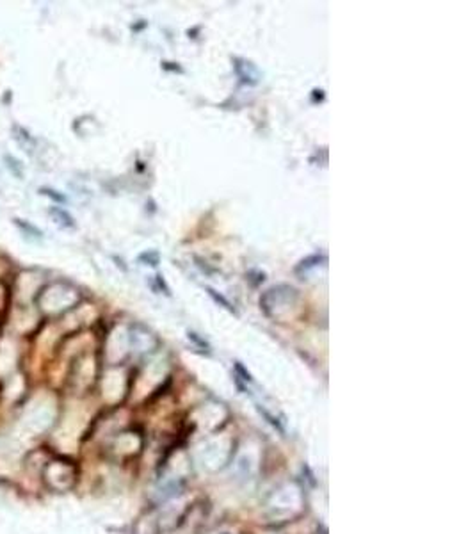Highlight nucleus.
I'll list each match as a JSON object with an SVG mask.
<instances>
[{"instance_id": "f257e3e1", "label": "nucleus", "mask_w": 475, "mask_h": 534, "mask_svg": "<svg viewBox=\"0 0 475 534\" xmlns=\"http://www.w3.org/2000/svg\"><path fill=\"white\" fill-rule=\"evenodd\" d=\"M45 481L54 490H68L75 481L73 466L68 465L66 461H50L45 466Z\"/></svg>"}, {"instance_id": "f03ea898", "label": "nucleus", "mask_w": 475, "mask_h": 534, "mask_svg": "<svg viewBox=\"0 0 475 534\" xmlns=\"http://www.w3.org/2000/svg\"><path fill=\"white\" fill-rule=\"evenodd\" d=\"M50 422H52V410L45 408L43 404L38 408H32L25 417V426L32 433L45 431L50 426Z\"/></svg>"}, {"instance_id": "7ed1b4c3", "label": "nucleus", "mask_w": 475, "mask_h": 534, "mask_svg": "<svg viewBox=\"0 0 475 534\" xmlns=\"http://www.w3.org/2000/svg\"><path fill=\"white\" fill-rule=\"evenodd\" d=\"M50 214L55 217V223H59V225L66 226V228H73V226H75L73 217L69 216L68 212H64L63 209H52Z\"/></svg>"}, {"instance_id": "20e7f679", "label": "nucleus", "mask_w": 475, "mask_h": 534, "mask_svg": "<svg viewBox=\"0 0 475 534\" xmlns=\"http://www.w3.org/2000/svg\"><path fill=\"white\" fill-rule=\"evenodd\" d=\"M318 262H328V258H326L324 255H314V256H310V258L303 260V262H301V264H299L297 267H295V273H303V271L306 273L308 269L315 267V265H317Z\"/></svg>"}, {"instance_id": "39448f33", "label": "nucleus", "mask_w": 475, "mask_h": 534, "mask_svg": "<svg viewBox=\"0 0 475 534\" xmlns=\"http://www.w3.org/2000/svg\"><path fill=\"white\" fill-rule=\"evenodd\" d=\"M206 292H208V296H210V298L214 299V301H216L217 304H221V306H225V308L228 310V312H231V314H237V312H235V306H233V304H231L230 301H228V299H226L223 294H219V292H216V290L212 289V287H206Z\"/></svg>"}, {"instance_id": "423d86ee", "label": "nucleus", "mask_w": 475, "mask_h": 534, "mask_svg": "<svg viewBox=\"0 0 475 534\" xmlns=\"http://www.w3.org/2000/svg\"><path fill=\"white\" fill-rule=\"evenodd\" d=\"M139 260H146L150 265H157L158 264V253H155V251H150V253H142L141 256H139Z\"/></svg>"}, {"instance_id": "0eeeda50", "label": "nucleus", "mask_w": 475, "mask_h": 534, "mask_svg": "<svg viewBox=\"0 0 475 534\" xmlns=\"http://www.w3.org/2000/svg\"><path fill=\"white\" fill-rule=\"evenodd\" d=\"M187 335H189V340H192V342H196L198 346H200V348L208 349V344H206L205 340H203V338L200 337V335H196V333H194V331H189V333H187Z\"/></svg>"}, {"instance_id": "6e6552de", "label": "nucleus", "mask_w": 475, "mask_h": 534, "mask_svg": "<svg viewBox=\"0 0 475 534\" xmlns=\"http://www.w3.org/2000/svg\"><path fill=\"white\" fill-rule=\"evenodd\" d=\"M41 194L50 196L54 201H59V203H64V201H66V198L61 196V194H55V191H50V189H41Z\"/></svg>"}, {"instance_id": "1a4fd4ad", "label": "nucleus", "mask_w": 475, "mask_h": 534, "mask_svg": "<svg viewBox=\"0 0 475 534\" xmlns=\"http://www.w3.org/2000/svg\"><path fill=\"white\" fill-rule=\"evenodd\" d=\"M16 225L20 226V228H23V230H27V232H32V233H34L36 237H41V232L38 230L36 226H32V225H25V223H22V219H16Z\"/></svg>"}, {"instance_id": "9d476101", "label": "nucleus", "mask_w": 475, "mask_h": 534, "mask_svg": "<svg viewBox=\"0 0 475 534\" xmlns=\"http://www.w3.org/2000/svg\"><path fill=\"white\" fill-rule=\"evenodd\" d=\"M157 281H158V285H160V287H164V292H166V294L169 296V287H167V285H166V281H164V278H162V275H158V276H157Z\"/></svg>"}]
</instances>
